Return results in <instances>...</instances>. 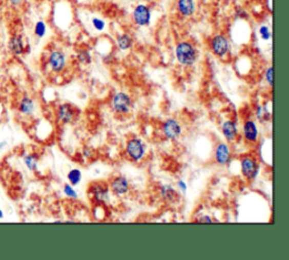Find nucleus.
<instances>
[{
	"instance_id": "1",
	"label": "nucleus",
	"mask_w": 289,
	"mask_h": 260,
	"mask_svg": "<svg viewBox=\"0 0 289 260\" xmlns=\"http://www.w3.org/2000/svg\"><path fill=\"white\" fill-rule=\"evenodd\" d=\"M177 63L183 67H191L198 60V50L189 41H181L175 47Z\"/></svg>"
},
{
	"instance_id": "2",
	"label": "nucleus",
	"mask_w": 289,
	"mask_h": 260,
	"mask_svg": "<svg viewBox=\"0 0 289 260\" xmlns=\"http://www.w3.org/2000/svg\"><path fill=\"white\" fill-rule=\"evenodd\" d=\"M261 165L258 158L253 155H245L241 158V172L244 178L249 181L255 180L259 176Z\"/></svg>"
},
{
	"instance_id": "3",
	"label": "nucleus",
	"mask_w": 289,
	"mask_h": 260,
	"mask_svg": "<svg viewBox=\"0 0 289 260\" xmlns=\"http://www.w3.org/2000/svg\"><path fill=\"white\" fill-rule=\"evenodd\" d=\"M111 106H112V109L116 114H129L132 108V99L129 94L125 92H116L112 97V101H111Z\"/></svg>"
},
{
	"instance_id": "4",
	"label": "nucleus",
	"mask_w": 289,
	"mask_h": 260,
	"mask_svg": "<svg viewBox=\"0 0 289 260\" xmlns=\"http://www.w3.org/2000/svg\"><path fill=\"white\" fill-rule=\"evenodd\" d=\"M209 47L211 52H213L216 57L224 58L229 54L231 50V43L229 37L224 34H216L210 38Z\"/></svg>"
},
{
	"instance_id": "5",
	"label": "nucleus",
	"mask_w": 289,
	"mask_h": 260,
	"mask_svg": "<svg viewBox=\"0 0 289 260\" xmlns=\"http://www.w3.org/2000/svg\"><path fill=\"white\" fill-rule=\"evenodd\" d=\"M126 153L132 162H140L146 154V146L139 138H131L127 143Z\"/></svg>"
},
{
	"instance_id": "6",
	"label": "nucleus",
	"mask_w": 289,
	"mask_h": 260,
	"mask_svg": "<svg viewBox=\"0 0 289 260\" xmlns=\"http://www.w3.org/2000/svg\"><path fill=\"white\" fill-rule=\"evenodd\" d=\"M90 196L96 204L105 205L110 201V188L104 182H93L90 186Z\"/></svg>"
},
{
	"instance_id": "7",
	"label": "nucleus",
	"mask_w": 289,
	"mask_h": 260,
	"mask_svg": "<svg viewBox=\"0 0 289 260\" xmlns=\"http://www.w3.org/2000/svg\"><path fill=\"white\" fill-rule=\"evenodd\" d=\"M48 66L54 74H61L67 67V57L60 50H52L48 57Z\"/></svg>"
},
{
	"instance_id": "8",
	"label": "nucleus",
	"mask_w": 289,
	"mask_h": 260,
	"mask_svg": "<svg viewBox=\"0 0 289 260\" xmlns=\"http://www.w3.org/2000/svg\"><path fill=\"white\" fill-rule=\"evenodd\" d=\"M132 18H133V22H135V24L140 27L151 25L152 9L149 8L147 5L139 4L138 6H136V8L133 9Z\"/></svg>"
},
{
	"instance_id": "9",
	"label": "nucleus",
	"mask_w": 289,
	"mask_h": 260,
	"mask_svg": "<svg viewBox=\"0 0 289 260\" xmlns=\"http://www.w3.org/2000/svg\"><path fill=\"white\" fill-rule=\"evenodd\" d=\"M163 135L169 141H176L182 134V127L175 119H168L162 126Z\"/></svg>"
},
{
	"instance_id": "10",
	"label": "nucleus",
	"mask_w": 289,
	"mask_h": 260,
	"mask_svg": "<svg viewBox=\"0 0 289 260\" xmlns=\"http://www.w3.org/2000/svg\"><path fill=\"white\" fill-rule=\"evenodd\" d=\"M55 115H57V120L60 124L69 125L76 119L77 112H76V109L72 107L71 104L65 103V104H61V106H59Z\"/></svg>"
},
{
	"instance_id": "11",
	"label": "nucleus",
	"mask_w": 289,
	"mask_h": 260,
	"mask_svg": "<svg viewBox=\"0 0 289 260\" xmlns=\"http://www.w3.org/2000/svg\"><path fill=\"white\" fill-rule=\"evenodd\" d=\"M243 136L250 144H257L259 142L260 131L257 123L253 119H246L243 124Z\"/></svg>"
},
{
	"instance_id": "12",
	"label": "nucleus",
	"mask_w": 289,
	"mask_h": 260,
	"mask_svg": "<svg viewBox=\"0 0 289 260\" xmlns=\"http://www.w3.org/2000/svg\"><path fill=\"white\" fill-rule=\"evenodd\" d=\"M215 159L219 165H229L232 162V151L227 143H220L215 149Z\"/></svg>"
},
{
	"instance_id": "13",
	"label": "nucleus",
	"mask_w": 289,
	"mask_h": 260,
	"mask_svg": "<svg viewBox=\"0 0 289 260\" xmlns=\"http://www.w3.org/2000/svg\"><path fill=\"white\" fill-rule=\"evenodd\" d=\"M8 51L15 57L23 56L26 51L24 37L20 34H14L8 41Z\"/></svg>"
},
{
	"instance_id": "14",
	"label": "nucleus",
	"mask_w": 289,
	"mask_h": 260,
	"mask_svg": "<svg viewBox=\"0 0 289 260\" xmlns=\"http://www.w3.org/2000/svg\"><path fill=\"white\" fill-rule=\"evenodd\" d=\"M110 190L112 191L115 196H125L130 190L129 181H128L125 176H115V178L111 181Z\"/></svg>"
},
{
	"instance_id": "15",
	"label": "nucleus",
	"mask_w": 289,
	"mask_h": 260,
	"mask_svg": "<svg viewBox=\"0 0 289 260\" xmlns=\"http://www.w3.org/2000/svg\"><path fill=\"white\" fill-rule=\"evenodd\" d=\"M176 9L182 17H192L197 9L196 2H194V0H177Z\"/></svg>"
},
{
	"instance_id": "16",
	"label": "nucleus",
	"mask_w": 289,
	"mask_h": 260,
	"mask_svg": "<svg viewBox=\"0 0 289 260\" xmlns=\"http://www.w3.org/2000/svg\"><path fill=\"white\" fill-rule=\"evenodd\" d=\"M221 132H223V136L229 143L236 141V138L238 137V127L236 121L234 120L224 121L223 126H221Z\"/></svg>"
},
{
	"instance_id": "17",
	"label": "nucleus",
	"mask_w": 289,
	"mask_h": 260,
	"mask_svg": "<svg viewBox=\"0 0 289 260\" xmlns=\"http://www.w3.org/2000/svg\"><path fill=\"white\" fill-rule=\"evenodd\" d=\"M18 111L25 117H31L35 112V102L30 96H24L18 104Z\"/></svg>"
},
{
	"instance_id": "18",
	"label": "nucleus",
	"mask_w": 289,
	"mask_h": 260,
	"mask_svg": "<svg viewBox=\"0 0 289 260\" xmlns=\"http://www.w3.org/2000/svg\"><path fill=\"white\" fill-rule=\"evenodd\" d=\"M116 46L121 51H128L133 46V38L129 33H122L116 37Z\"/></svg>"
},
{
	"instance_id": "19",
	"label": "nucleus",
	"mask_w": 289,
	"mask_h": 260,
	"mask_svg": "<svg viewBox=\"0 0 289 260\" xmlns=\"http://www.w3.org/2000/svg\"><path fill=\"white\" fill-rule=\"evenodd\" d=\"M159 195L163 201L173 203L176 199V191L171 185H164L159 188Z\"/></svg>"
},
{
	"instance_id": "20",
	"label": "nucleus",
	"mask_w": 289,
	"mask_h": 260,
	"mask_svg": "<svg viewBox=\"0 0 289 260\" xmlns=\"http://www.w3.org/2000/svg\"><path fill=\"white\" fill-rule=\"evenodd\" d=\"M38 156L36 154H27L24 156V164L25 167L29 169L30 171H34L37 170L38 168Z\"/></svg>"
},
{
	"instance_id": "21",
	"label": "nucleus",
	"mask_w": 289,
	"mask_h": 260,
	"mask_svg": "<svg viewBox=\"0 0 289 260\" xmlns=\"http://www.w3.org/2000/svg\"><path fill=\"white\" fill-rule=\"evenodd\" d=\"M255 114L260 123H266L271 119V113L265 106H257L255 107Z\"/></svg>"
},
{
	"instance_id": "22",
	"label": "nucleus",
	"mask_w": 289,
	"mask_h": 260,
	"mask_svg": "<svg viewBox=\"0 0 289 260\" xmlns=\"http://www.w3.org/2000/svg\"><path fill=\"white\" fill-rule=\"evenodd\" d=\"M77 62L79 64L88 66L93 63V58L91 52L88 51L87 49H80L78 52H77Z\"/></svg>"
},
{
	"instance_id": "23",
	"label": "nucleus",
	"mask_w": 289,
	"mask_h": 260,
	"mask_svg": "<svg viewBox=\"0 0 289 260\" xmlns=\"http://www.w3.org/2000/svg\"><path fill=\"white\" fill-rule=\"evenodd\" d=\"M67 179L69 181V185L71 186H78L80 184V181L82 179L81 171L78 169H72L70 170L68 174H67Z\"/></svg>"
},
{
	"instance_id": "24",
	"label": "nucleus",
	"mask_w": 289,
	"mask_h": 260,
	"mask_svg": "<svg viewBox=\"0 0 289 260\" xmlns=\"http://www.w3.org/2000/svg\"><path fill=\"white\" fill-rule=\"evenodd\" d=\"M48 26L44 21H37L34 25V35L37 38H43L47 35Z\"/></svg>"
},
{
	"instance_id": "25",
	"label": "nucleus",
	"mask_w": 289,
	"mask_h": 260,
	"mask_svg": "<svg viewBox=\"0 0 289 260\" xmlns=\"http://www.w3.org/2000/svg\"><path fill=\"white\" fill-rule=\"evenodd\" d=\"M258 32H259L261 40H263V41H270V38L272 37V32L268 25H264V24L260 25Z\"/></svg>"
},
{
	"instance_id": "26",
	"label": "nucleus",
	"mask_w": 289,
	"mask_h": 260,
	"mask_svg": "<svg viewBox=\"0 0 289 260\" xmlns=\"http://www.w3.org/2000/svg\"><path fill=\"white\" fill-rule=\"evenodd\" d=\"M64 193L66 197H68L69 199H72V201H76L78 198V193L75 190L74 186H71L69 184H67L64 186Z\"/></svg>"
},
{
	"instance_id": "27",
	"label": "nucleus",
	"mask_w": 289,
	"mask_h": 260,
	"mask_svg": "<svg viewBox=\"0 0 289 260\" xmlns=\"http://www.w3.org/2000/svg\"><path fill=\"white\" fill-rule=\"evenodd\" d=\"M92 25L94 27V30L97 32H103L105 30V27H107V23H105V21L99 17H94L92 19Z\"/></svg>"
},
{
	"instance_id": "28",
	"label": "nucleus",
	"mask_w": 289,
	"mask_h": 260,
	"mask_svg": "<svg viewBox=\"0 0 289 260\" xmlns=\"http://www.w3.org/2000/svg\"><path fill=\"white\" fill-rule=\"evenodd\" d=\"M264 77L266 83H268V85L272 88V86H274V67H272V66L266 68Z\"/></svg>"
},
{
	"instance_id": "29",
	"label": "nucleus",
	"mask_w": 289,
	"mask_h": 260,
	"mask_svg": "<svg viewBox=\"0 0 289 260\" xmlns=\"http://www.w3.org/2000/svg\"><path fill=\"white\" fill-rule=\"evenodd\" d=\"M235 16H236V18H238V19H247L249 18V13L243 7L238 6L235 9Z\"/></svg>"
},
{
	"instance_id": "30",
	"label": "nucleus",
	"mask_w": 289,
	"mask_h": 260,
	"mask_svg": "<svg viewBox=\"0 0 289 260\" xmlns=\"http://www.w3.org/2000/svg\"><path fill=\"white\" fill-rule=\"evenodd\" d=\"M6 2L12 8H20L25 4V0H6Z\"/></svg>"
},
{
	"instance_id": "31",
	"label": "nucleus",
	"mask_w": 289,
	"mask_h": 260,
	"mask_svg": "<svg viewBox=\"0 0 289 260\" xmlns=\"http://www.w3.org/2000/svg\"><path fill=\"white\" fill-rule=\"evenodd\" d=\"M177 188H179V190L183 193H187L188 191V185L184 180H179L177 181Z\"/></svg>"
},
{
	"instance_id": "32",
	"label": "nucleus",
	"mask_w": 289,
	"mask_h": 260,
	"mask_svg": "<svg viewBox=\"0 0 289 260\" xmlns=\"http://www.w3.org/2000/svg\"><path fill=\"white\" fill-rule=\"evenodd\" d=\"M198 222H200V223H214V219L211 218L209 215H204V216L200 217L198 219Z\"/></svg>"
},
{
	"instance_id": "33",
	"label": "nucleus",
	"mask_w": 289,
	"mask_h": 260,
	"mask_svg": "<svg viewBox=\"0 0 289 260\" xmlns=\"http://www.w3.org/2000/svg\"><path fill=\"white\" fill-rule=\"evenodd\" d=\"M84 154L86 155V156H87V157H90V156H91V155L93 154L92 149H87V148H86V149H85V152H84Z\"/></svg>"
},
{
	"instance_id": "34",
	"label": "nucleus",
	"mask_w": 289,
	"mask_h": 260,
	"mask_svg": "<svg viewBox=\"0 0 289 260\" xmlns=\"http://www.w3.org/2000/svg\"><path fill=\"white\" fill-rule=\"evenodd\" d=\"M4 218V212H3V209L0 208V219H3Z\"/></svg>"
}]
</instances>
